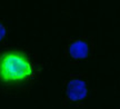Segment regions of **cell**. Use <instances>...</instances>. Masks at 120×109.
<instances>
[{
    "instance_id": "2",
    "label": "cell",
    "mask_w": 120,
    "mask_h": 109,
    "mask_svg": "<svg viewBox=\"0 0 120 109\" xmlns=\"http://www.w3.org/2000/svg\"><path fill=\"white\" fill-rule=\"evenodd\" d=\"M67 95L71 100H80L83 99L87 95V88L83 81L73 79L68 83Z\"/></svg>"
},
{
    "instance_id": "1",
    "label": "cell",
    "mask_w": 120,
    "mask_h": 109,
    "mask_svg": "<svg viewBox=\"0 0 120 109\" xmlns=\"http://www.w3.org/2000/svg\"><path fill=\"white\" fill-rule=\"evenodd\" d=\"M32 75V66L23 53L9 50L0 56V81L4 83H22Z\"/></svg>"
},
{
    "instance_id": "3",
    "label": "cell",
    "mask_w": 120,
    "mask_h": 109,
    "mask_svg": "<svg viewBox=\"0 0 120 109\" xmlns=\"http://www.w3.org/2000/svg\"><path fill=\"white\" fill-rule=\"evenodd\" d=\"M89 53V47L85 41H76L71 44L70 46V55L71 57L76 58V59H82V58H86Z\"/></svg>"
},
{
    "instance_id": "4",
    "label": "cell",
    "mask_w": 120,
    "mask_h": 109,
    "mask_svg": "<svg viewBox=\"0 0 120 109\" xmlns=\"http://www.w3.org/2000/svg\"><path fill=\"white\" fill-rule=\"evenodd\" d=\"M4 34H6V29H4V27L0 23V40L4 37Z\"/></svg>"
}]
</instances>
